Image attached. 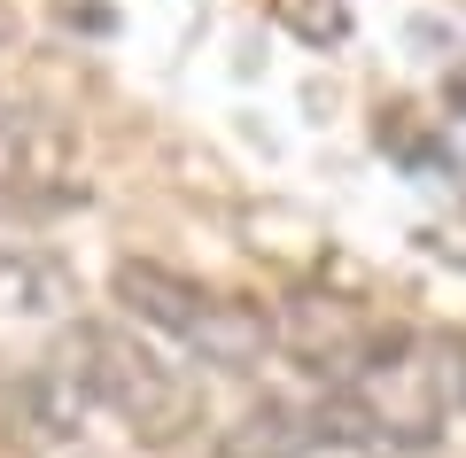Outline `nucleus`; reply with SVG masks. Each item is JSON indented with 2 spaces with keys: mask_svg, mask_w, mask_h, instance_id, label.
Wrapping results in <instances>:
<instances>
[{
  "mask_svg": "<svg viewBox=\"0 0 466 458\" xmlns=\"http://www.w3.org/2000/svg\"><path fill=\"white\" fill-rule=\"evenodd\" d=\"M272 24H280L296 47H342L350 39V8L342 0H272Z\"/></svg>",
  "mask_w": 466,
  "mask_h": 458,
  "instance_id": "8",
  "label": "nucleus"
},
{
  "mask_svg": "<svg viewBox=\"0 0 466 458\" xmlns=\"http://www.w3.org/2000/svg\"><path fill=\"white\" fill-rule=\"evenodd\" d=\"M303 451H319V427H311V404H296V396H257L218 435V458H303Z\"/></svg>",
  "mask_w": 466,
  "mask_h": 458,
  "instance_id": "6",
  "label": "nucleus"
},
{
  "mask_svg": "<svg viewBox=\"0 0 466 458\" xmlns=\"http://www.w3.org/2000/svg\"><path fill=\"white\" fill-rule=\"evenodd\" d=\"M78 132L32 94H0V210H78Z\"/></svg>",
  "mask_w": 466,
  "mask_h": 458,
  "instance_id": "4",
  "label": "nucleus"
},
{
  "mask_svg": "<svg viewBox=\"0 0 466 458\" xmlns=\"http://www.w3.org/2000/svg\"><path fill=\"white\" fill-rule=\"evenodd\" d=\"M342 389L373 420V443L381 451H435L443 443V420L459 412L451 404V342L435 350L412 327H373L366 358H358V373Z\"/></svg>",
  "mask_w": 466,
  "mask_h": 458,
  "instance_id": "3",
  "label": "nucleus"
},
{
  "mask_svg": "<svg viewBox=\"0 0 466 458\" xmlns=\"http://www.w3.org/2000/svg\"><path fill=\"white\" fill-rule=\"evenodd\" d=\"M63 365L78 373V389L94 396V412H109L116 427L148 451H171L202 427V389L187 365H171L148 334L133 327H101V319H78L63 342Z\"/></svg>",
  "mask_w": 466,
  "mask_h": 458,
  "instance_id": "2",
  "label": "nucleus"
},
{
  "mask_svg": "<svg viewBox=\"0 0 466 458\" xmlns=\"http://www.w3.org/2000/svg\"><path fill=\"white\" fill-rule=\"evenodd\" d=\"M109 303L133 319V327H148L156 342L218 365V373H241V381H249L257 365L272 358V342H280V327H272L265 303L226 295V288H210V280H195V272H171V264H156V257L116 264Z\"/></svg>",
  "mask_w": 466,
  "mask_h": 458,
  "instance_id": "1",
  "label": "nucleus"
},
{
  "mask_svg": "<svg viewBox=\"0 0 466 458\" xmlns=\"http://www.w3.org/2000/svg\"><path fill=\"white\" fill-rule=\"evenodd\" d=\"M451 404L466 412V342H451Z\"/></svg>",
  "mask_w": 466,
  "mask_h": 458,
  "instance_id": "9",
  "label": "nucleus"
},
{
  "mask_svg": "<svg viewBox=\"0 0 466 458\" xmlns=\"http://www.w3.org/2000/svg\"><path fill=\"white\" fill-rule=\"evenodd\" d=\"M70 319L63 257H0V327H47Z\"/></svg>",
  "mask_w": 466,
  "mask_h": 458,
  "instance_id": "7",
  "label": "nucleus"
},
{
  "mask_svg": "<svg viewBox=\"0 0 466 458\" xmlns=\"http://www.w3.org/2000/svg\"><path fill=\"white\" fill-rule=\"evenodd\" d=\"M86 412H94V396L78 389V373H70L63 358L16 365V373L0 381V427H8V443L32 451V458L70 451V443L86 435Z\"/></svg>",
  "mask_w": 466,
  "mask_h": 458,
  "instance_id": "5",
  "label": "nucleus"
}]
</instances>
